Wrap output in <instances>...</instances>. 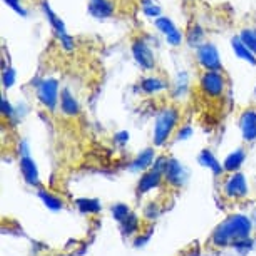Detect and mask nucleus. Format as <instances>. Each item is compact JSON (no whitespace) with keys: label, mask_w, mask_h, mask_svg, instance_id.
<instances>
[{"label":"nucleus","mask_w":256,"mask_h":256,"mask_svg":"<svg viewBox=\"0 0 256 256\" xmlns=\"http://www.w3.org/2000/svg\"><path fill=\"white\" fill-rule=\"evenodd\" d=\"M253 224L243 214H230L228 218L212 230L206 241V251H224L230 248H238L250 240Z\"/></svg>","instance_id":"nucleus-1"},{"label":"nucleus","mask_w":256,"mask_h":256,"mask_svg":"<svg viewBox=\"0 0 256 256\" xmlns=\"http://www.w3.org/2000/svg\"><path fill=\"white\" fill-rule=\"evenodd\" d=\"M180 119H181V114L174 106H169V108L162 109L161 112L158 114L156 126H154V138H152L154 146L161 148L171 139L174 131L180 129L178 128V126H180Z\"/></svg>","instance_id":"nucleus-2"},{"label":"nucleus","mask_w":256,"mask_h":256,"mask_svg":"<svg viewBox=\"0 0 256 256\" xmlns=\"http://www.w3.org/2000/svg\"><path fill=\"white\" fill-rule=\"evenodd\" d=\"M200 90L206 99L218 100L226 92V80L221 70H204L200 79Z\"/></svg>","instance_id":"nucleus-3"},{"label":"nucleus","mask_w":256,"mask_h":256,"mask_svg":"<svg viewBox=\"0 0 256 256\" xmlns=\"http://www.w3.org/2000/svg\"><path fill=\"white\" fill-rule=\"evenodd\" d=\"M221 194L226 201H243L248 196V184H246V180L241 172H233V174H228L226 180L221 184Z\"/></svg>","instance_id":"nucleus-4"},{"label":"nucleus","mask_w":256,"mask_h":256,"mask_svg":"<svg viewBox=\"0 0 256 256\" xmlns=\"http://www.w3.org/2000/svg\"><path fill=\"white\" fill-rule=\"evenodd\" d=\"M37 98L47 110L54 112L57 104L60 100V90H59V80L54 77H46L38 82L37 86Z\"/></svg>","instance_id":"nucleus-5"},{"label":"nucleus","mask_w":256,"mask_h":256,"mask_svg":"<svg viewBox=\"0 0 256 256\" xmlns=\"http://www.w3.org/2000/svg\"><path fill=\"white\" fill-rule=\"evenodd\" d=\"M131 50L134 56V60L138 62L139 67L144 70H154L156 69V57H154L152 49L144 40V37H134L131 42Z\"/></svg>","instance_id":"nucleus-6"},{"label":"nucleus","mask_w":256,"mask_h":256,"mask_svg":"<svg viewBox=\"0 0 256 256\" xmlns=\"http://www.w3.org/2000/svg\"><path fill=\"white\" fill-rule=\"evenodd\" d=\"M196 56H198V62L204 70H221L223 66H221V59H220V52L216 49L214 44H206L200 46L196 49Z\"/></svg>","instance_id":"nucleus-7"},{"label":"nucleus","mask_w":256,"mask_h":256,"mask_svg":"<svg viewBox=\"0 0 256 256\" xmlns=\"http://www.w3.org/2000/svg\"><path fill=\"white\" fill-rule=\"evenodd\" d=\"M156 27L158 30L164 34V37H166V40L171 44L172 47H180L182 44V34L180 32V28L174 26V22L171 20V18L168 17H158L156 18Z\"/></svg>","instance_id":"nucleus-8"},{"label":"nucleus","mask_w":256,"mask_h":256,"mask_svg":"<svg viewBox=\"0 0 256 256\" xmlns=\"http://www.w3.org/2000/svg\"><path fill=\"white\" fill-rule=\"evenodd\" d=\"M240 128L246 142L256 139V109H246L240 118Z\"/></svg>","instance_id":"nucleus-9"},{"label":"nucleus","mask_w":256,"mask_h":256,"mask_svg":"<svg viewBox=\"0 0 256 256\" xmlns=\"http://www.w3.org/2000/svg\"><path fill=\"white\" fill-rule=\"evenodd\" d=\"M164 180V171H159V169L152 168L151 171H148L146 174L141 178V181H139L138 184V192L139 194H146L154 188L161 186V182Z\"/></svg>","instance_id":"nucleus-10"},{"label":"nucleus","mask_w":256,"mask_h":256,"mask_svg":"<svg viewBox=\"0 0 256 256\" xmlns=\"http://www.w3.org/2000/svg\"><path fill=\"white\" fill-rule=\"evenodd\" d=\"M114 4L110 0H89V14L98 20L110 18L114 16Z\"/></svg>","instance_id":"nucleus-11"},{"label":"nucleus","mask_w":256,"mask_h":256,"mask_svg":"<svg viewBox=\"0 0 256 256\" xmlns=\"http://www.w3.org/2000/svg\"><path fill=\"white\" fill-rule=\"evenodd\" d=\"M62 114L67 118H77L80 114V106L74 98V94L70 92V89H64L60 92V100H59Z\"/></svg>","instance_id":"nucleus-12"},{"label":"nucleus","mask_w":256,"mask_h":256,"mask_svg":"<svg viewBox=\"0 0 256 256\" xmlns=\"http://www.w3.org/2000/svg\"><path fill=\"white\" fill-rule=\"evenodd\" d=\"M164 181L171 186L180 188L184 182V176H182V168L181 164L174 161V159H168L166 169H164Z\"/></svg>","instance_id":"nucleus-13"},{"label":"nucleus","mask_w":256,"mask_h":256,"mask_svg":"<svg viewBox=\"0 0 256 256\" xmlns=\"http://www.w3.org/2000/svg\"><path fill=\"white\" fill-rule=\"evenodd\" d=\"M246 158V151L244 148H238L234 152H231L228 158H226V161L223 164V171L224 174H233V172H238L241 164H243Z\"/></svg>","instance_id":"nucleus-14"},{"label":"nucleus","mask_w":256,"mask_h":256,"mask_svg":"<svg viewBox=\"0 0 256 256\" xmlns=\"http://www.w3.org/2000/svg\"><path fill=\"white\" fill-rule=\"evenodd\" d=\"M139 88H141L144 94L154 96V94H161L162 90H166L168 84L162 79H159V77H144L141 80V84H139Z\"/></svg>","instance_id":"nucleus-15"},{"label":"nucleus","mask_w":256,"mask_h":256,"mask_svg":"<svg viewBox=\"0 0 256 256\" xmlns=\"http://www.w3.org/2000/svg\"><path fill=\"white\" fill-rule=\"evenodd\" d=\"M231 46H233V50H234V54L238 56V59L248 62L251 66H256V56L243 44V40H241L240 37H234L233 40H231Z\"/></svg>","instance_id":"nucleus-16"},{"label":"nucleus","mask_w":256,"mask_h":256,"mask_svg":"<svg viewBox=\"0 0 256 256\" xmlns=\"http://www.w3.org/2000/svg\"><path fill=\"white\" fill-rule=\"evenodd\" d=\"M42 10H44L47 20H49L50 27L54 28L56 34H64V32H67V28L64 26V20H60V18L56 16L54 10L50 8V4L47 2V0H42Z\"/></svg>","instance_id":"nucleus-17"},{"label":"nucleus","mask_w":256,"mask_h":256,"mask_svg":"<svg viewBox=\"0 0 256 256\" xmlns=\"http://www.w3.org/2000/svg\"><path fill=\"white\" fill-rule=\"evenodd\" d=\"M202 40H204V30H202V27L198 22L192 24L186 32L188 46L192 47V49H198L200 46H202Z\"/></svg>","instance_id":"nucleus-18"},{"label":"nucleus","mask_w":256,"mask_h":256,"mask_svg":"<svg viewBox=\"0 0 256 256\" xmlns=\"http://www.w3.org/2000/svg\"><path fill=\"white\" fill-rule=\"evenodd\" d=\"M20 166H22V172H24V176H26L27 182H30V184H37L38 172H37V168H36V164H34L32 159L27 158V156L22 158Z\"/></svg>","instance_id":"nucleus-19"},{"label":"nucleus","mask_w":256,"mask_h":256,"mask_svg":"<svg viewBox=\"0 0 256 256\" xmlns=\"http://www.w3.org/2000/svg\"><path fill=\"white\" fill-rule=\"evenodd\" d=\"M240 38L243 44L256 56V28H243L240 34Z\"/></svg>","instance_id":"nucleus-20"},{"label":"nucleus","mask_w":256,"mask_h":256,"mask_svg":"<svg viewBox=\"0 0 256 256\" xmlns=\"http://www.w3.org/2000/svg\"><path fill=\"white\" fill-rule=\"evenodd\" d=\"M141 7H142L144 16L152 17V18L161 17V7H159L154 0H141Z\"/></svg>","instance_id":"nucleus-21"},{"label":"nucleus","mask_w":256,"mask_h":256,"mask_svg":"<svg viewBox=\"0 0 256 256\" xmlns=\"http://www.w3.org/2000/svg\"><path fill=\"white\" fill-rule=\"evenodd\" d=\"M152 159H154V151H152V149H148L146 152H142L141 156L136 159L134 168H136V169H146V168L151 166Z\"/></svg>","instance_id":"nucleus-22"},{"label":"nucleus","mask_w":256,"mask_h":256,"mask_svg":"<svg viewBox=\"0 0 256 256\" xmlns=\"http://www.w3.org/2000/svg\"><path fill=\"white\" fill-rule=\"evenodd\" d=\"M56 37L60 40L62 49H66L67 52H72V50L76 49V42H74V38H72L67 32H64V34H56Z\"/></svg>","instance_id":"nucleus-23"},{"label":"nucleus","mask_w":256,"mask_h":256,"mask_svg":"<svg viewBox=\"0 0 256 256\" xmlns=\"http://www.w3.org/2000/svg\"><path fill=\"white\" fill-rule=\"evenodd\" d=\"M2 84H4V88H6V89L14 88V84H16V70H14L12 67H7V69H4Z\"/></svg>","instance_id":"nucleus-24"},{"label":"nucleus","mask_w":256,"mask_h":256,"mask_svg":"<svg viewBox=\"0 0 256 256\" xmlns=\"http://www.w3.org/2000/svg\"><path fill=\"white\" fill-rule=\"evenodd\" d=\"M0 112H2V118H6V119H12L14 118V108L10 106V102L7 100L6 96H4L2 102H0Z\"/></svg>","instance_id":"nucleus-25"},{"label":"nucleus","mask_w":256,"mask_h":256,"mask_svg":"<svg viewBox=\"0 0 256 256\" xmlns=\"http://www.w3.org/2000/svg\"><path fill=\"white\" fill-rule=\"evenodd\" d=\"M4 2H6L12 10H16L18 16H27V12L24 10L22 6H20V0H4Z\"/></svg>","instance_id":"nucleus-26"}]
</instances>
